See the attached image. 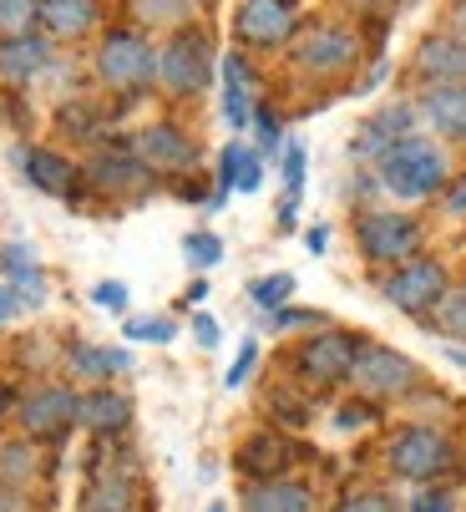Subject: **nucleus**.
I'll return each instance as SVG.
<instances>
[{"label": "nucleus", "instance_id": "obj_1", "mask_svg": "<svg viewBox=\"0 0 466 512\" xmlns=\"http://www.w3.org/2000/svg\"><path fill=\"white\" fill-rule=\"evenodd\" d=\"M284 61H289V71H294L304 87L335 92V87H350L360 77V66H365V36L345 16H304V26L294 31V41L284 46Z\"/></svg>", "mask_w": 466, "mask_h": 512}, {"label": "nucleus", "instance_id": "obj_2", "mask_svg": "<svg viewBox=\"0 0 466 512\" xmlns=\"http://www.w3.org/2000/svg\"><path fill=\"white\" fill-rule=\"evenodd\" d=\"M87 71L102 97H112L122 112L132 102H142L147 92H158V41L137 26H102V36L92 41Z\"/></svg>", "mask_w": 466, "mask_h": 512}, {"label": "nucleus", "instance_id": "obj_3", "mask_svg": "<svg viewBox=\"0 0 466 512\" xmlns=\"http://www.w3.org/2000/svg\"><path fill=\"white\" fill-rule=\"evenodd\" d=\"M380 193L401 203V208H421V203H436L441 188L451 183L456 163H451V148L436 142L431 132H411L401 142H391L375 163H370Z\"/></svg>", "mask_w": 466, "mask_h": 512}, {"label": "nucleus", "instance_id": "obj_4", "mask_svg": "<svg viewBox=\"0 0 466 512\" xmlns=\"http://www.w3.org/2000/svg\"><path fill=\"white\" fill-rule=\"evenodd\" d=\"M218 41L208 21H193L158 41V97L173 107H198L218 82Z\"/></svg>", "mask_w": 466, "mask_h": 512}, {"label": "nucleus", "instance_id": "obj_5", "mask_svg": "<svg viewBox=\"0 0 466 512\" xmlns=\"http://www.w3.org/2000/svg\"><path fill=\"white\" fill-rule=\"evenodd\" d=\"M350 239H355V254L365 269H396L416 254H426L431 244V229L416 208H401V203H365L355 208L350 218Z\"/></svg>", "mask_w": 466, "mask_h": 512}, {"label": "nucleus", "instance_id": "obj_6", "mask_svg": "<svg viewBox=\"0 0 466 512\" xmlns=\"http://www.w3.org/2000/svg\"><path fill=\"white\" fill-rule=\"evenodd\" d=\"M385 467H391V477H401L411 487H436V482H451L461 472V447L446 426L406 421L385 436Z\"/></svg>", "mask_w": 466, "mask_h": 512}, {"label": "nucleus", "instance_id": "obj_7", "mask_svg": "<svg viewBox=\"0 0 466 512\" xmlns=\"http://www.w3.org/2000/svg\"><path fill=\"white\" fill-rule=\"evenodd\" d=\"M360 340H365V335H360V330H350V325H325V330H309V335H299V340L284 350L289 381H299L309 396L345 391Z\"/></svg>", "mask_w": 466, "mask_h": 512}, {"label": "nucleus", "instance_id": "obj_8", "mask_svg": "<svg viewBox=\"0 0 466 512\" xmlns=\"http://www.w3.org/2000/svg\"><path fill=\"white\" fill-rule=\"evenodd\" d=\"M82 183H87V198L97 203H112V208H132V203H147L163 183L142 168V158L132 153L127 137H107L97 148H87L82 158Z\"/></svg>", "mask_w": 466, "mask_h": 512}, {"label": "nucleus", "instance_id": "obj_9", "mask_svg": "<svg viewBox=\"0 0 466 512\" xmlns=\"http://www.w3.org/2000/svg\"><path fill=\"white\" fill-rule=\"evenodd\" d=\"M421 386H426V371L406 350L385 345V340H370V335L360 340L345 391H355V396H365L375 406H396V401H411Z\"/></svg>", "mask_w": 466, "mask_h": 512}, {"label": "nucleus", "instance_id": "obj_10", "mask_svg": "<svg viewBox=\"0 0 466 512\" xmlns=\"http://www.w3.org/2000/svg\"><path fill=\"white\" fill-rule=\"evenodd\" d=\"M127 142H132V153L142 158V168L158 183H168V188L193 178V173H203V142L178 117H152L137 132H127Z\"/></svg>", "mask_w": 466, "mask_h": 512}, {"label": "nucleus", "instance_id": "obj_11", "mask_svg": "<svg viewBox=\"0 0 466 512\" xmlns=\"http://www.w3.org/2000/svg\"><path fill=\"white\" fill-rule=\"evenodd\" d=\"M446 284H451V264L441 259V254H416V259H406V264H396V269H380L375 274V289H380V300L391 305L396 315H406V320H431V310L441 305V295H446Z\"/></svg>", "mask_w": 466, "mask_h": 512}, {"label": "nucleus", "instance_id": "obj_12", "mask_svg": "<svg viewBox=\"0 0 466 512\" xmlns=\"http://www.w3.org/2000/svg\"><path fill=\"white\" fill-rule=\"evenodd\" d=\"M16 431L41 447H56L76 431V386L66 381H31L16 401Z\"/></svg>", "mask_w": 466, "mask_h": 512}, {"label": "nucleus", "instance_id": "obj_13", "mask_svg": "<svg viewBox=\"0 0 466 512\" xmlns=\"http://www.w3.org/2000/svg\"><path fill=\"white\" fill-rule=\"evenodd\" d=\"M304 26L299 0H239L233 6V41L239 51H284Z\"/></svg>", "mask_w": 466, "mask_h": 512}, {"label": "nucleus", "instance_id": "obj_14", "mask_svg": "<svg viewBox=\"0 0 466 512\" xmlns=\"http://www.w3.org/2000/svg\"><path fill=\"white\" fill-rule=\"evenodd\" d=\"M16 173L26 178V188L46 193V198H61V203H82L87 198V183H82V163L71 153L51 148V142H16Z\"/></svg>", "mask_w": 466, "mask_h": 512}, {"label": "nucleus", "instance_id": "obj_15", "mask_svg": "<svg viewBox=\"0 0 466 512\" xmlns=\"http://www.w3.org/2000/svg\"><path fill=\"white\" fill-rule=\"evenodd\" d=\"M61 46L41 31L0 41V92H36L41 82H51L61 71Z\"/></svg>", "mask_w": 466, "mask_h": 512}, {"label": "nucleus", "instance_id": "obj_16", "mask_svg": "<svg viewBox=\"0 0 466 512\" xmlns=\"http://www.w3.org/2000/svg\"><path fill=\"white\" fill-rule=\"evenodd\" d=\"M117 112L122 107L112 97H102V92H66V97H56L51 127H56V137L76 142V148H97V142L112 137Z\"/></svg>", "mask_w": 466, "mask_h": 512}, {"label": "nucleus", "instance_id": "obj_17", "mask_svg": "<svg viewBox=\"0 0 466 512\" xmlns=\"http://www.w3.org/2000/svg\"><path fill=\"white\" fill-rule=\"evenodd\" d=\"M127 371H132V350H122V345H102V340H87V335L61 340V376L76 381V386H107Z\"/></svg>", "mask_w": 466, "mask_h": 512}, {"label": "nucleus", "instance_id": "obj_18", "mask_svg": "<svg viewBox=\"0 0 466 512\" xmlns=\"http://www.w3.org/2000/svg\"><path fill=\"white\" fill-rule=\"evenodd\" d=\"M218 102H223V122L244 137L249 122H254V107L264 102L259 71H254L249 51H223L218 56Z\"/></svg>", "mask_w": 466, "mask_h": 512}, {"label": "nucleus", "instance_id": "obj_19", "mask_svg": "<svg viewBox=\"0 0 466 512\" xmlns=\"http://www.w3.org/2000/svg\"><path fill=\"white\" fill-rule=\"evenodd\" d=\"M299 462V447H294V431H279V426H259L249 431L239 447H233V467H239L244 482H269V477H289V467Z\"/></svg>", "mask_w": 466, "mask_h": 512}, {"label": "nucleus", "instance_id": "obj_20", "mask_svg": "<svg viewBox=\"0 0 466 512\" xmlns=\"http://www.w3.org/2000/svg\"><path fill=\"white\" fill-rule=\"evenodd\" d=\"M411 132H421V112H416V97L406 102H385V107H375L360 127H355V142H350V158L360 163V168H370L391 142H401V137H411Z\"/></svg>", "mask_w": 466, "mask_h": 512}, {"label": "nucleus", "instance_id": "obj_21", "mask_svg": "<svg viewBox=\"0 0 466 512\" xmlns=\"http://www.w3.org/2000/svg\"><path fill=\"white\" fill-rule=\"evenodd\" d=\"M406 77L416 82V92H426V87H466V41H456L446 31L421 36L416 51H411Z\"/></svg>", "mask_w": 466, "mask_h": 512}, {"label": "nucleus", "instance_id": "obj_22", "mask_svg": "<svg viewBox=\"0 0 466 512\" xmlns=\"http://www.w3.org/2000/svg\"><path fill=\"white\" fill-rule=\"evenodd\" d=\"M137 406L122 386H82L76 391V431L97 436V442H117V436H127Z\"/></svg>", "mask_w": 466, "mask_h": 512}, {"label": "nucleus", "instance_id": "obj_23", "mask_svg": "<svg viewBox=\"0 0 466 512\" xmlns=\"http://www.w3.org/2000/svg\"><path fill=\"white\" fill-rule=\"evenodd\" d=\"M107 26V0H41V36L56 46L97 41Z\"/></svg>", "mask_w": 466, "mask_h": 512}, {"label": "nucleus", "instance_id": "obj_24", "mask_svg": "<svg viewBox=\"0 0 466 512\" xmlns=\"http://www.w3.org/2000/svg\"><path fill=\"white\" fill-rule=\"evenodd\" d=\"M416 112L436 142L466 153V87H426L416 92Z\"/></svg>", "mask_w": 466, "mask_h": 512}, {"label": "nucleus", "instance_id": "obj_25", "mask_svg": "<svg viewBox=\"0 0 466 512\" xmlns=\"http://www.w3.org/2000/svg\"><path fill=\"white\" fill-rule=\"evenodd\" d=\"M0 279H6V284L16 289L26 310L46 305V295H51V279H46V269H41L36 249H31V244H21V239L0 244Z\"/></svg>", "mask_w": 466, "mask_h": 512}, {"label": "nucleus", "instance_id": "obj_26", "mask_svg": "<svg viewBox=\"0 0 466 512\" xmlns=\"http://www.w3.org/2000/svg\"><path fill=\"white\" fill-rule=\"evenodd\" d=\"M244 512H320V497L299 477L244 482Z\"/></svg>", "mask_w": 466, "mask_h": 512}, {"label": "nucleus", "instance_id": "obj_27", "mask_svg": "<svg viewBox=\"0 0 466 512\" xmlns=\"http://www.w3.org/2000/svg\"><path fill=\"white\" fill-rule=\"evenodd\" d=\"M82 512H137V472L122 462L97 467L82 492Z\"/></svg>", "mask_w": 466, "mask_h": 512}, {"label": "nucleus", "instance_id": "obj_28", "mask_svg": "<svg viewBox=\"0 0 466 512\" xmlns=\"http://www.w3.org/2000/svg\"><path fill=\"white\" fill-rule=\"evenodd\" d=\"M203 21V6L198 0H127V26L137 31H158V36H173L183 26Z\"/></svg>", "mask_w": 466, "mask_h": 512}, {"label": "nucleus", "instance_id": "obj_29", "mask_svg": "<svg viewBox=\"0 0 466 512\" xmlns=\"http://www.w3.org/2000/svg\"><path fill=\"white\" fill-rule=\"evenodd\" d=\"M264 416L279 431H304L309 421H315V396H309L299 381H274L264 391Z\"/></svg>", "mask_w": 466, "mask_h": 512}, {"label": "nucleus", "instance_id": "obj_30", "mask_svg": "<svg viewBox=\"0 0 466 512\" xmlns=\"http://www.w3.org/2000/svg\"><path fill=\"white\" fill-rule=\"evenodd\" d=\"M0 482L31 492L41 482V442H31V436H21V431L0 436Z\"/></svg>", "mask_w": 466, "mask_h": 512}, {"label": "nucleus", "instance_id": "obj_31", "mask_svg": "<svg viewBox=\"0 0 466 512\" xmlns=\"http://www.w3.org/2000/svg\"><path fill=\"white\" fill-rule=\"evenodd\" d=\"M426 325H431L441 340H461V345H466V274H451L446 295H441V305L431 310Z\"/></svg>", "mask_w": 466, "mask_h": 512}, {"label": "nucleus", "instance_id": "obj_32", "mask_svg": "<svg viewBox=\"0 0 466 512\" xmlns=\"http://www.w3.org/2000/svg\"><path fill=\"white\" fill-rule=\"evenodd\" d=\"M294 289H299V279H294L289 269H269V274H254V279L244 284V295H249V305H254L259 315H274V310H284V305L294 300Z\"/></svg>", "mask_w": 466, "mask_h": 512}, {"label": "nucleus", "instance_id": "obj_33", "mask_svg": "<svg viewBox=\"0 0 466 512\" xmlns=\"http://www.w3.org/2000/svg\"><path fill=\"white\" fill-rule=\"evenodd\" d=\"M244 153H249V142H244V137L223 142V153H218V168H213V203H208V208H223V203H228V193H239Z\"/></svg>", "mask_w": 466, "mask_h": 512}, {"label": "nucleus", "instance_id": "obj_34", "mask_svg": "<svg viewBox=\"0 0 466 512\" xmlns=\"http://www.w3.org/2000/svg\"><path fill=\"white\" fill-rule=\"evenodd\" d=\"M325 325H335V320H330L325 310L299 305V300H289L284 310L269 315V330H274V335H289V340H299V335H309V330H325Z\"/></svg>", "mask_w": 466, "mask_h": 512}, {"label": "nucleus", "instance_id": "obj_35", "mask_svg": "<svg viewBox=\"0 0 466 512\" xmlns=\"http://www.w3.org/2000/svg\"><path fill=\"white\" fill-rule=\"evenodd\" d=\"M122 340H132V345H168V340H178V320L173 315H122Z\"/></svg>", "mask_w": 466, "mask_h": 512}, {"label": "nucleus", "instance_id": "obj_36", "mask_svg": "<svg viewBox=\"0 0 466 512\" xmlns=\"http://www.w3.org/2000/svg\"><path fill=\"white\" fill-rule=\"evenodd\" d=\"M41 31V0H0V41Z\"/></svg>", "mask_w": 466, "mask_h": 512}, {"label": "nucleus", "instance_id": "obj_37", "mask_svg": "<svg viewBox=\"0 0 466 512\" xmlns=\"http://www.w3.org/2000/svg\"><path fill=\"white\" fill-rule=\"evenodd\" d=\"M223 239L213 234V229H188L183 234V259H188V269H198V274H208V269H218L223 264Z\"/></svg>", "mask_w": 466, "mask_h": 512}, {"label": "nucleus", "instance_id": "obj_38", "mask_svg": "<svg viewBox=\"0 0 466 512\" xmlns=\"http://www.w3.org/2000/svg\"><path fill=\"white\" fill-rule=\"evenodd\" d=\"M249 132H254V148L264 153V158H279L284 153V122H279V112L269 107V102H259L254 107V122H249Z\"/></svg>", "mask_w": 466, "mask_h": 512}, {"label": "nucleus", "instance_id": "obj_39", "mask_svg": "<svg viewBox=\"0 0 466 512\" xmlns=\"http://www.w3.org/2000/svg\"><path fill=\"white\" fill-rule=\"evenodd\" d=\"M335 512H406L385 487H355V492H345L340 502H335Z\"/></svg>", "mask_w": 466, "mask_h": 512}, {"label": "nucleus", "instance_id": "obj_40", "mask_svg": "<svg viewBox=\"0 0 466 512\" xmlns=\"http://www.w3.org/2000/svg\"><path fill=\"white\" fill-rule=\"evenodd\" d=\"M279 173H284V193L289 198H304V173H309V153H304V142H284V153H279Z\"/></svg>", "mask_w": 466, "mask_h": 512}, {"label": "nucleus", "instance_id": "obj_41", "mask_svg": "<svg viewBox=\"0 0 466 512\" xmlns=\"http://www.w3.org/2000/svg\"><path fill=\"white\" fill-rule=\"evenodd\" d=\"M259 355H264V345H259V340L249 335V340H244V350L233 355V365H228V376H223V386H228V391H244V386L254 381V371H259Z\"/></svg>", "mask_w": 466, "mask_h": 512}, {"label": "nucleus", "instance_id": "obj_42", "mask_svg": "<svg viewBox=\"0 0 466 512\" xmlns=\"http://www.w3.org/2000/svg\"><path fill=\"white\" fill-rule=\"evenodd\" d=\"M92 305L122 320V315L132 310V289H127L122 279H97V284H92Z\"/></svg>", "mask_w": 466, "mask_h": 512}, {"label": "nucleus", "instance_id": "obj_43", "mask_svg": "<svg viewBox=\"0 0 466 512\" xmlns=\"http://www.w3.org/2000/svg\"><path fill=\"white\" fill-rule=\"evenodd\" d=\"M375 416H380V406L365 401V396H355V391H350L345 406H335V426H340V431H360V426H370Z\"/></svg>", "mask_w": 466, "mask_h": 512}, {"label": "nucleus", "instance_id": "obj_44", "mask_svg": "<svg viewBox=\"0 0 466 512\" xmlns=\"http://www.w3.org/2000/svg\"><path fill=\"white\" fill-rule=\"evenodd\" d=\"M406 512H456V492H451L446 482H436V487H416V497H411Z\"/></svg>", "mask_w": 466, "mask_h": 512}, {"label": "nucleus", "instance_id": "obj_45", "mask_svg": "<svg viewBox=\"0 0 466 512\" xmlns=\"http://www.w3.org/2000/svg\"><path fill=\"white\" fill-rule=\"evenodd\" d=\"M436 208H441V218H466V173H451V183L441 188Z\"/></svg>", "mask_w": 466, "mask_h": 512}, {"label": "nucleus", "instance_id": "obj_46", "mask_svg": "<svg viewBox=\"0 0 466 512\" xmlns=\"http://www.w3.org/2000/svg\"><path fill=\"white\" fill-rule=\"evenodd\" d=\"M264 173H269V158L249 142V153H244V173H239V193H259V188H264Z\"/></svg>", "mask_w": 466, "mask_h": 512}, {"label": "nucleus", "instance_id": "obj_47", "mask_svg": "<svg viewBox=\"0 0 466 512\" xmlns=\"http://www.w3.org/2000/svg\"><path fill=\"white\" fill-rule=\"evenodd\" d=\"M188 335H193V340H198L203 350H218V345H223V325H218V320H213L208 310H198V315H193Z\"/></svg>", "mask_w": 466, "mask_h": 512}, {"label": "nucleus", "instance_id": "obj_48", "mask_svg": "<svg viewBox=\"0 0 466 512\" xmlns=\"http://www.w3.org/2000/svg\"><path fill=\"white\" fill-rule=\"evenodd\" d=\"M274 229H279V234H294V229H299V198L279 193V208H274Z\"/></svg>", "mask_w": 466, "mask_h": 512}, {"label": "nucleus", "instance_id": "obj_49", "mask_svg": "<svg viewBox=\"0 0 466 512\" xmlns=\"http://www.w3.org/2000/svg\"><path fill=\"white\" fill-rule=\"evenodd\" d=\"M441 31L456 36V41H466V0H446V21H441Z\"/></svg>", "mask_w": 466, "mask_h": 512}, {"label": "nucleus", "instance_id": "obj_50", "mask_svg": "<svg viewBox=\"0 0 466 512\" xmlns=\"http://www.w3.org/2000/svg\"><path fill=\"white\" fill-rule=\"evenodd\" d=\"M21 310H26V305H21V295H16V289H11L6 279H0V325H11Z\"/></svg>", "mask_w": 466, "mask_h": 512}, {"label": "nucleus", "instance_id": "obj_51", "mask_svg": "<svg viewBox=\"0 0 466 512\" xmlns=\"http://www.w3.org/2000/svg\"><path fill=\"white\" fill-rule=\"evenodd\" d=\"M208 295H213V289H208V274H198V279L183 289V305H188V310H203V300H208Z\"/></svg>", "mask_w": 466, "mask_h": 512}, {"label": "nucleus", "instance_id": "obj_52", "mask_svg": "<svg viewBox=\"0 0 466 512\" xmlns=\"http://www.w3.org/2000/svg\"><path fill=\"white\" fill-rule=\"evenodd\" d=\"M0 512H31L26 492H21V487H6V482H0Z\"/></svg>", "mask_w": 466, "mask_h": 512}, {"label": "nucleus", "instance_id": "obj_53", "mask_svg": "<svg viewBox=\"0 0 466 512\" xmlns=\"http://www.w3.org/2000/svg\"><path fill=\"white\" fill-rule=\"evenodd\" d=\"M16 401H21V391H16V386H0V426L16 421Z\"/></svg>", "mask_w": 466, "mask_h": 512}, {"label": "nucleus", "instance_id": "obj_54", "mask_svg": "<svg viewBox=\"0 0 466 512\" xmlns=\"http://www.w3.org/2000/svg\"><path fill=\"white\" fill-rule=\"evenodd\" d=\"M304 249H309V254H325V249H330V229H325V224H315V229L304 234Z\"/></svg>", "mask_w": 466, "mask_h": 512}, {"label": "nucleus", "instance_id": "obj_55", "mask_svg": "<svg viewBox=\"0 0 466 512\" xmlns=\"http://www.w3.org/2000/svg\"><path fill=\"white\" fill-rule=\"evenodd\" d=\"M208 512H228V502H213V507H208Z\"/></svg>", "mask_w": 466, "mask_h": 512}, {"label": "nucleus", "instance_id": "obj_56", "mask_svg": "<svg viewBox=\"0 0 466 512\" xmlns=\"http://www.w3.org/2000/svg\"><path fill=\"white\" fill-rule=\"evenodd\" d=\"M198 6H203V11H213V6H218V0H198Z\"/></svg>", "mask_w": 466, "mask_h": 512}]
</instances>
